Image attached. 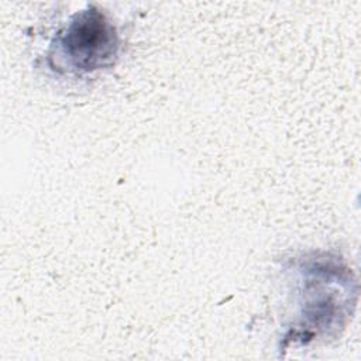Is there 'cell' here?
Here are the masks:
<instances>
[{
	"instance_id": "1",
	"label": "cell",
	"mask_w": 361,
	"mask_h": 361,
	"mask_svg": "<svg viewBox=\"0 0 361 361\" xmlns=\"http://www.w3.org/2000/svg\"><path fill=\"white\" fill-rule=\"evenodd\" d=\"M292 302L283 347L336 338L348 324L358 298V283L348 264L330 252L295 258Z\"/></svg>"
},
{
	"instance_id": "2",
	"label": "cell",
	"mask_w": 361,
	"mask_h": 361,
	"mask_svg": "<svg viewBox=\"0 0 361 361\" xmlns=\"http://www.w3.org/2000/svg\"><path fill=\"white\" fill-rule=\"evenodd\" d=\"M121 38L113 20L89 4L69 16L45 49V66L56 76L85 79L113 68Z\"/></svg>"
}]
</instances>
